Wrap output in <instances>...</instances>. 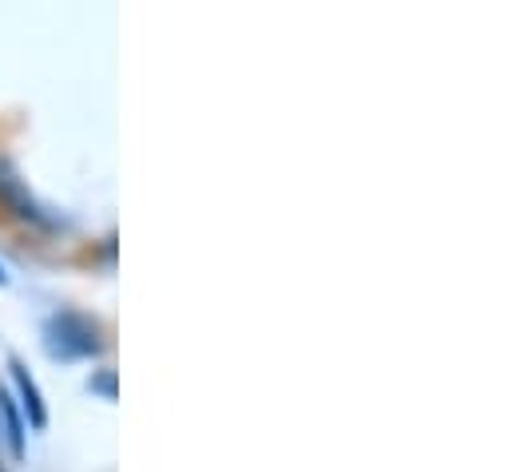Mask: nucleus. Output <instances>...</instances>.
Listing matches in <instances>:
<instances>
[{"label": "nucleus", "mask_w": 512, "mask_h": 472, "mask_svg": "<svg viewBox=\"0 0 512 472\" xmlns=\"http://www.w3.org/2000/svg\"><path fill=\"white\" fill-rule=\"evenodd\" d=\"M12 369H16V385H20V393H24V405H28L32 425H36V429H44L48 413H44V405H40V389H36V381L24 373V365H12Z\"/></svg>", "instance_id": "1"}, {"label": "nucleus", "mask_w": 512, "mask_h": 472, "mask_svg": "<svg viewBox=\"0 0 512 472\" xmlns=\"http://www.w3.org/2000/svg\"><path fill=\"white\" fill-rule=\"evenodd\" d=\"M0 409H4V425H8V449L20 457L24 453V425H20V417H16V409L4 393H0Z\"/></svg>", "instance_id": "2"}, {"label": "nucleus", "mask_w": 512, "mask_h": 472, "mask_svg": "<svg viewBox=\"0 0 512 472\" xmlns=\"http://www.w3.org/2000/svg\"><path fill=\"white\" fill-rule=\"evenodd\" d=\"M0 282H4V270H0Z\"/></svg>", "instance_id": "3"}]
</instances>
